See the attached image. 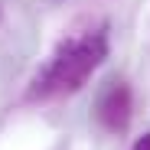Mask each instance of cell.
Returning a JSON list of instances; mask_svg holds the SVG:
<instances>
[{
    "mask_svg": "<svg viewBox=\"0 0 150 150\" xmlns=\"http://www.w3.org/2000/svg\"><path fill=\"white\" fill-rule=\"evenodd\" d=\"M108 49H111L108 23H91V26L72 30L65 39H59L52 56L36 72L26 98L30 101H56V98L75 95L108 59Z\"/></svg>",
    "mask_w": 150,
    "mask_h": 150,
    "instance_id": "obj_1",
    "label": "cell"
},
{
    "mask_svg": "<svg viewBox=\"0 0 150 150\" xmlns=\"http://www.w3.org/2000/svg\"><path fill=\"white\" fill-rule=\"evenodd\" d=\"M131 111H134V98H131V88L124 82H111L95 101V117L108 134H121L127 127Z\"/></svg>",
    "mask_w": 150,
    "mask_h": 150,
    "instance_id": "obj_2",
    "label": "cell"
},
{
    "mask_svg": "<svg viewBox=\"0 0 150 150\" xmlns=\"http://www.w3.org/2000/svg\"><path fill=\"white\" fill-rule=\"evenodd\" d=\"M131 150H150V131H147L140 140H134V147H131Z\"/></svg>",
    "mask_w": 150,
    "mask_h": 150,
    "instance_id": "obj_3",
    "label": "cell"
}]
</instances>
